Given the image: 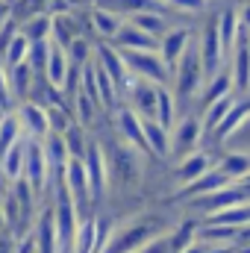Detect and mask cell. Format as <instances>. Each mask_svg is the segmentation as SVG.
<instances>
[{
    "label": "cell",
    "instance_id": "30",
    "mask_svg": "<svg viewBox=\"0 0 250 253\" xmlns=\"http://www.w3.org/2000/svg\"><path fill=\"white\" fill-rule=\"evenodd\" d=\"M62 135H65V144H68L71 156H74V159H85V150H88V144H85V126L71 124Z\"/></svg>",
    "mask_w": 250,
    "mask_h": 253
},
{
    "label": "cell",
    "instance_id": "7",
    "mask_svg": "<svg viewBox=\"0 0 250 253\" xmlns=\"http://www.w3.org/2000/svg\"><path fill=\"white\" fill-rule=\"evenodd\" d=\"M203 121L194 118V115H186L180 124L174 126V138H171V150L177 156H191V150L200 144V135H203Z\"/></svg>",
    "mask_w": 250,
    "mask_h": 253
},
{
    "label": "cell",
    "instance_id": "28",
    "mask_svg": "<svg viewBox=\"0 0 250 253\" xmlns=\"http://www.w3.org/2000/svg\"><path fill=\"white\" fill-rule=\"evenodd\" d=\"M209 221L212 224H224V227H245V224H250V203L215 212V215H209Z\"/></svg>",
    "mask_w": 250,
    "mask_h": 253
},
{
    "label": "cell",
    "instance_id": "5",
    "mask_svg": "<svg viewBox=\"0 0 250 253\" xmlns=\"http://www.w3.org/2000/svg\"><path fill=\"white\" fill-rule=\"evenodd\" d=\"M191 39H194V33H191L188 27H171V30L159 39V56L165 59L168 71H171V77H174L177 65H180V59H183V53L188 50Z\"/></svg>",
    "mask_w": 250,
    "mask_h": 253
},
{
    "label": "cell",
    "instance_id": "18",
    "mask_svg": "<svg viewBox=\"0 0 250 253\" xmlns=\"http://www.w3.org/2000/svg\"><path fill=\"white\" fill-rule=\"evenodd\" d=\"M36 68L30 62H21L15 65V68H9V80H12V91H15V97H21V100H27L30 97V91L36 88Z\"/></svg>",
    "mask_w": 250,
    "mask_h": 253
},
{
    "label": "cell",
    "instance_id": "21",
    "mask_svg": "<svg viewBox=\"0 0 250 253\" xmlns=\"http://www.w3.org/2000/svg\"><path fill=\"white\" fill-rule=\"evenodd\" d=\"M135 27H141L144 33H150L153 39H162L171 27H168V12H138L129 18Z\"/></svg>",
    "mask_w": 250,
    "mask_h": 253
},
{
    "label": "cell",
    "instance_id": "34",
    "mask_svg": "<svg viewBox=\"0 0 250 253\" xmlns=\"http://www.w3.org/2000/svg\"><path fill=\"white\" fill-rule=\"evenodd\" d=\"M47 115H50V129H53V132H65L68 126L74 124L71 115L65 112L62 106H47Z\"/></svg>",
    "mask_w": 250,
    "mask_h": 253
},
{
    "label": "cell",
    "instance_id": "16",
    "mask_svg": "<svg viewBox=\"0 0 250 253\" xmlns=\"http://www.w3.org/2000/svg\"><path fill=\"white\" fill-rule=\"evenodd\" d=\"M233 91H236L233 74L224 68L221 74H215L212 80H206V85H203V91H200V103H203V109H206V106H212L215 100H221V97H227V94H233Z\"/></svg>",
    "mask_w": 250,
    "mask_h": 253
},
{
    "label": "cell",
    "instance_id": "13",
    "mask_svg": "<svg viewBox=\"0 0 250 253\" xmlns=\"http://www.w3.org/2000/svg\"><path fill=\"white\" fill-rule=\"evenodd\" d=\"M0 168H3V177L9 183H18L24 177V168H27V138H21L15 147H9L0 156Z\"/></svg>",
    "mask_w": 250,
    "mask_h": 253
},
{
    "label": "cell",
    "instance_id": "39",
    "mask_svg": "<svg viewBox=\"0 0 250 253\" xmlns=\"http://www.w3.org/2000/svg\"><path fill=\"white\" fill-rule=\"evenodd\" d=\"M6 224H9V221H6V212H3V203H0V233L6 230Z\"/></svg>",
    "mask_w": 250,
    "mask_h": 253
},
{
    "label": "cell",
    "instance_id": "27",
    "mask_svg": "<svg viewBox=\"0 0 250 253\" xmlns=\"http://www.w3.org/2000/svg\"><path fill=\"white\" fill-rule=\"evenodd\" d=\"M30 50H33V42L24 33H15V39L9 42V47L3 53V65L15 68V65H21V62H30Z\"/></svg>",
    "mask_w": 250,
    "mask_h": 253
},
{
    "label": "cell",
    "instance_id": "32",
    "mask_svg": "<svg viewBox=\"0 0 250 253\" xmlns=\"http://www.w3.org/2000/svg\"><path fill=\"white\" fill-rule=\"evenodd\" d=\"M74 103H77V115H80V124H83V126L91 124V121H94V109H97V103H94V100H91V97H88L83 88L74 94Z\"/></svg>",
    "mask_w": 250,
    "mask_h": 253
},
{
    "label": "cell",
    "instance_id": "40",
    "mask_svg": "<svg viewBox=\"0 0 250 253\" xmlns=\"http://www.w3.org/2000/svg\"><path fill=\"white\" fill-rule=\"evenodd\" d=\"M183 253H206V248L203 245H194V248H186Z\"/></svg>",
    "mask_w": 250,
    "mask_h": 253
},
{
    "label": "cell",
    "instance_id": "31",
    "mask_svg": "<svg viewBox=\"0 0 250 253\" xmlns=\"http://www.w3.org/2000/svg\"><path fill=\"white\" fill-rule=\"evenodd\" d=\"M221 171H224L230 180L250 177V156H248V153H230V156L221 162Z\"/></svg>",
    "mask_w": 250,
    "mask_h": 253
},
{
    "label": "cell",
    "instance_id": "8",
    "mask_svg": "<svg viewBox=\"0 0 250 253\" xmlns=\"http://www.w3.org/2000/svg\"><path fill=\"white\" fill-rule=\"evenodd\" d=\"M65 186H68V191H71L77 209H83V203L91 200V186H88L85 159H74V156H71V162H68V168H65Z\"/></svg>",
    "mask_w": 250,
    "mask_h": 253
},
{
    "label": "cell",
    "instance_id": "24",
    "mask_svg": "<svg viewBox=\"0 0 250 253\" xmlns=\"http://www.w3.org/2000/svg\"><path fill=\"white\" fill-rule=\"evenodd\" d=\"M206 171H209V159H206V153H191V156L183 159L177 180H180L183 186H191V183H194V180H200Z\"/></svg>",
    "mask_w": 250,
    "mask_h": 253
},
{
    "label": "cell",
    "instance_id": "45",
    "mask_svg": "<svg viewBox=\"0 0 250 253\" xmlns=\"http://www.w3.org/2000/svg\"><path fill=\"white\" fill-rule=\"evenodd\" d=\"M248 180H250V177H248Z\"/></svg>",
    "mask_w": 250,
    "mask_h": 253
},
{
    "label": "cell",
    "instance_id": "17",
    "mask_svg": "<svg viewBox=\"0 0 250 253\" xmlns=\"http://www.w3.org/2000/svg\"><path fill=\"white\" fill-rule=\"evenodd\" d=\"M144 121V138H147V150L156 156H168L171 153V132L159 124L156 118H141Z\"/></svg>",
    "mask_w": 250,
    "mask_h": 253
},
{
    "label": "cell",
    "instance_id": "38",
    "mask_svg": "<svg viewBox=\"0 0 250 253\" xmlns=\"http://www.w3.org/2000/svg\"><path fill=\"white\" fill-rule=\"evenodd\" d=\"M239 18H242V24H245V27L250 30V3H245V6H242V12H239Z\"/></svg>",
    "mask_w": 250,
    "mask_h": 253
},
{
    "label": "cell",
    "instance_id": "44",
    "mask_svg": "<svg viewBox=\"0 0 250 253\" xmlns=\"http://www.w3.org/2000/svg\"><path fill=\"white\" fill-rule=\"evenodd\" d=\"M0 171H3V168H0Z\"/></svg>",
    "mask_w": 250,
    "mask_h": 253
},
{
    "label": "cell",
    "instance_id": "20",
    "mask_svg": "<svg viewBox=\"0 0 250 253\" xmlns=\"http://www.w3.org/2000/svg\"><path fill=\"white\" fill-rule=\"evenodd\" d=\"M156 121L165 126L168 132H174L177 126V94L168 91L165 85H159V106H156Z\"/></svg>",
    "mask_w": 250,
    "mask_h": 253
},
{
    "label": "cell",
    "instance_id": "25",
    "mask_svg": "<svg viewBox=\"0 0 250 253\" xmlns=\"http://www.w3.org/2000/svg\"><path fill=\"white\" fill-rule=\"evenodd\" d=\"M74 253H97V218H85L77 227Z\"/></svg>",
    "mask_w": 250,
    "mask_h": 253
},
{
    "label": "cell",
    "instance_id": "42",
    "mask_svg": "<svg viewBox=\"0 0 250 253\" xmlns=\"http://www.w3.org/2000/svg\"><path fill=\"white\" fill-rule=\"evenodd\" d=\"M215 253H230V251H227V248H221V251H215Z\"/></svg>",
    "mask_w": 250,
    "mask_h": 253
},
{
    "label": "cell",
    "instance_id": "23",
    "mask_svg": "<svg viewBox=\"0 0 250 253\" xmlns=\"http://www.w3.org/2000/svg\"><path fill=\"white\" fill-rule=\"evenodd\" d=\"M230 186V177L218 168V171H206L200 180H194L191 186H186V194H215V191L227 189Z\"/></svg>",
    "mask_w": 250,
    "mask_h": 253
},
{
    "label": "cell",
    "instance_id": "3",
    "mask_svg": "<svg viewBox=\"0 0 250 253\" xmlns=\"http://www.w3.org/2000/svg\"><path fill=\"white\" fill-rule=\"evenodd\" d=\"M50 177H53V171H50V159H47L44 141L42 138H27V168H24V180L36 191H44Z\"/></svg>",
    "mask_w": 250,
    "mask_h": 253
},
{
    "label": "cell",
    "instance_id": "11",
    "mask_svg": "<svg viewBox=\"0 0 250 253\" xmlns=\"http://www.w3.org/2000/svg\"><path fill=\"white\" fill-rule=\"evenodd\" d=\"M129 106L141 115V118H156V106H159V85L150 80H138L129 91Z\"/></svg>",
    "mask_w": 250,
    "mask_h": 253
},
{
    "label": "cell",
    "instance_id": "43",
    "mask_svg": "<svg viewBox=\"0 0 250 253\" xmlns=\"http://www.w3.org/2000/svg\"><path fill=\"white\" fill-rule=\"evenodd\" d=\"M248 47H250V36H248Z\"/></svg>",
    "mask_w": 250,
    "mask_h": 253
},
{
    "label": "cell",
    "instance_id": "19",
    "mask_svg": "<svg viewBox=\"0 0 250 253\" xmlns=\"http://www.w3.org/2000/svg\"><path fill=\"white\" fill-rule=\"evenodd\" d=\"M36 239H39V253H56V218L50 209H44L39 215Z\"/></svg>",
    "mask_w": 250,
    "mask_h": 253
},
{
    "label": "cell",
    "instance_id": "22",
    "mask_svg": "<svg viewBox=\"0 0 250 253\" xmlns=\"http://www.w3.org/2000/svg\"><path fill=\"white\" fill-rule=\"evenodd\" d=\"M233 106H236V97H233V94H227V97L215 100L212 106H206V109H203V129H206V132H215L218 126L224 124V118L230 115Z\"/></svg>",
    "mask_w": 250,
    "mask_h": 253
},
{
    "label": "cell",
    "instance_id": "26",
    "mask_svg": "<svg viewBox=\"0 0 250 253\" xmlns=\"http://www.w3.org/2000/svg\"><path fill=\"white\" fill-rule=\"evenodd\" d=\"M21 33H24L30 42H44V39L53 36V18H50L47 12H39V15H33V18L21 27Z\"/></svg>",
    "mask_w": 250,
    "mask_h": 253
},
{
    "label": "cell",
    "instance_id": "41",
    "mask_svg": "<svg viewBox=\"0 0 250 253\" xmlns=\"http://www.w3.org/2000/svg\"><path fill=\"white\" fill-rule=\"evenodd\" d=\"M6 115H12V112H6V106H3V103H0V121H3V118H6Z\"/></svg>",
    "mask_w": 250,
    "mask_h": 253
},
{
    "label": "cell",
    "instance_id": "35",
    "mask_svg": "<svg viewBox=\"0 0 250 253\" xmlns=\"http://www.w3.org/2000/svg\"><path fill=\"white\" fill-rule=\"evenodd\" d=\"M168 9H177V12H203L209 0H162Z\"/></svg>",
    "mask_w": 250,
    "mask_h": 253
},
{
    "label": "cell",
    "instance_id": "10",
    "mask_svg": "<svg viewBox=\"0 0 250 253\" xmlns=\"http://www.w3.org/2000/svg\"><path fill=\"white\" fill-rule=\"evenodd\" d=\"M118 129L124 135V141L135 150H147V138H144V121L132 106H121L118 109Z\"/></svg>",
    "mask_w": 250,
    "mask_h": 253
},
{
    "label": "cell",
    "instance_id": "2",
    "mask_svg": "<svg viewBox=\"0 0 250 253\" xmlns=\"http://www.w3.org/2000/svg\"><path fill=\"white\" fill-rule=\"evenodd\" d=\"M121 56L138 80H150L156 85H165L171 80V71L165 59L159 56V50H121Z\"/></svg>",
    "mask_w": 250,
    "mask_h": 253
},
{
    "label": "cell",
    "instance_id": "36",
    "mask_svg": "<svg viewBox=\"0 0 250 253\" xmlns=\"http://www.w3.org/2000/svg\"><path fill=\"white\" fill-rule=\"evenodd\" d=\"M138 253H171V242L168 239H153V242H147Z\"/></svg>",
    "mask_w": 250,
    "mask_h": 253
},
{
    "label": "cell",
    "instance_id": "12",
    "mask_svg": "<svg viewBox=\"0 0 250 253\" xmlns=\"http://www.w3.org/2000/svg\"><path fill=\"white\" fill-rule=\"evenodd\" d=\"M250 200V189H239V186H227V189L215 191V194H203L200 206L215 215V212H224V209H233V206H242Z\"/></svg>",
    "mask_w": 250,
    "mask_h": 253
},
{
    "label": "cell",
    "instance_id": "29",
    "mask_svg": "<svg viewBox=\"0 0 250 253\" xmlns=\"http://www.w3.org/2000/svg\"><path fill=\"white\" fill-rule=\"evenodd\" d=\"M21 132H24V126L18 121V115H6V118L0 121V156H3L9 147H15V144L21 141Z\"/></svg>",
    "mask_w": 250,
    "mask_h": 253
},
{
    "label": "cell",
    "instance_id": "9",
    "mask_svg": "<svg viewBox=\"0 0 250 253\" xmlns=\"http://www.w3.org/2000/svg\"><path fill=\"white\" fill-rule=\"evenodd\" d=\"M112 44L118 50H159V39H153L150 33H144L141 27H135L132 21H124V27L118 30V36L112 39Z\"/></svg>",
    "mask_w": 250,
    "mask_h": 253
},
{
    "label": "cell",
    "instance_id": "15",
    "mask_svg": "<svg viewBox=\"0 0 250 253\" xmlns=\"http://www.w3.org/2000/svg\"><path fill=\"white\" fill-rule=\"evenodd\" d=\"M68 74H71V59H68V50H65V47H59V44L53 42V47H50V59H47V68H44V77H47V83H50V85L65 88Z\"/></svg>",
    "mask_w": 250,
    "mask_h": 253
},
{
    "label": "cell",
    "instance_id": "37",
    "mask_svg": "<svg viewBox=\"0 0 250 253\" xmlns=\"http://www.w3.org/2000/svg\"><path fill=\"white\" fill-rule=\"evenodd\" d=\"M227 141H233V144H239V141H242V144H250V118H248V124L242 126V129H236Z\"/></svg>",
    "mask_w": 250,
    "mask_h": 253
},
{
    "label": "cell",
    "instance_id": "4",
    "mask_svg": "<svg viewBox=\"0 0 250 253\" xmlns=\"http://www.w3.org/2000/svg\"><path fill=\"white\" fill-rule=\"evenodd\" d=\"M18 121L24 126L27 138H47L53 129H50V115H47V106L36 103V100H21L18 103Z\"/></svg>",
    "mask_w": 250,
    "mask_h": 253
},
{
    "label": "cell",
    "instance_id": "1",
    "mask_svg": "<svg viewBox=\"0 0 250 253\" xmlns=\"http://www.w3.org/2000/svg\"><path fill=\"white\" fill-rule=\"evenodd\" d=\"M171 80H174V94H177L180 103H186L194 94L203 91V85H206V71H203L200 42H197V39H191V44H188V50L183 53V59H180V65H177V71H174Z\"/></svg>",
    "mask_w": 250,
    "mask_h": 253
},
{
    "label": "cell",
    "instance_id": "14",
    "mask_svg": "<svg viewBox=\"0 0 250 253\" xmlns=\"http://www.w3.org/2000/svg\"><path fill=\"white\" fill-rule=\"evenodd\" d=\"M121 27H124V18H121L118 12L103 9V6H94V9H91V30H94L100 39L112 42V39L118 36V30H121Z\"/></svg>",
    "mask_w": 250,
    "mask_h": 253
},
{
    "label": "cell",
    "instance_id": "6",
    "mask_svg": "<svg viewBox=\"0 0 250 253\" xmlns=\"http://www.w3.org/2000/svg\"><path fill=\"white\" fill-rule=\"evenodd\" d=\"M85 171H88V186H91V197L100 200L106 191V180H109V159L103 156L100 144L91 141L85 150Z\"/></svg>",
    "mask_w": 250,
    "mask_h": 253
},
{
    "label": "cell",
    "instance_id": "33",
    "mask_svg": "<svg viewBox=\"0 0 250 253\" xmlns=\"http://www.w3.org/2000/svg\"><path fill=\"white\" fill-rule=\"evenodd\" d=\"M68 59H71V65H80V68L85 62H91V44L80 36V39L68 47Z\"/></svg>",
    "mask_w": 250,
    "mask_h": 253
}]
</instances>
